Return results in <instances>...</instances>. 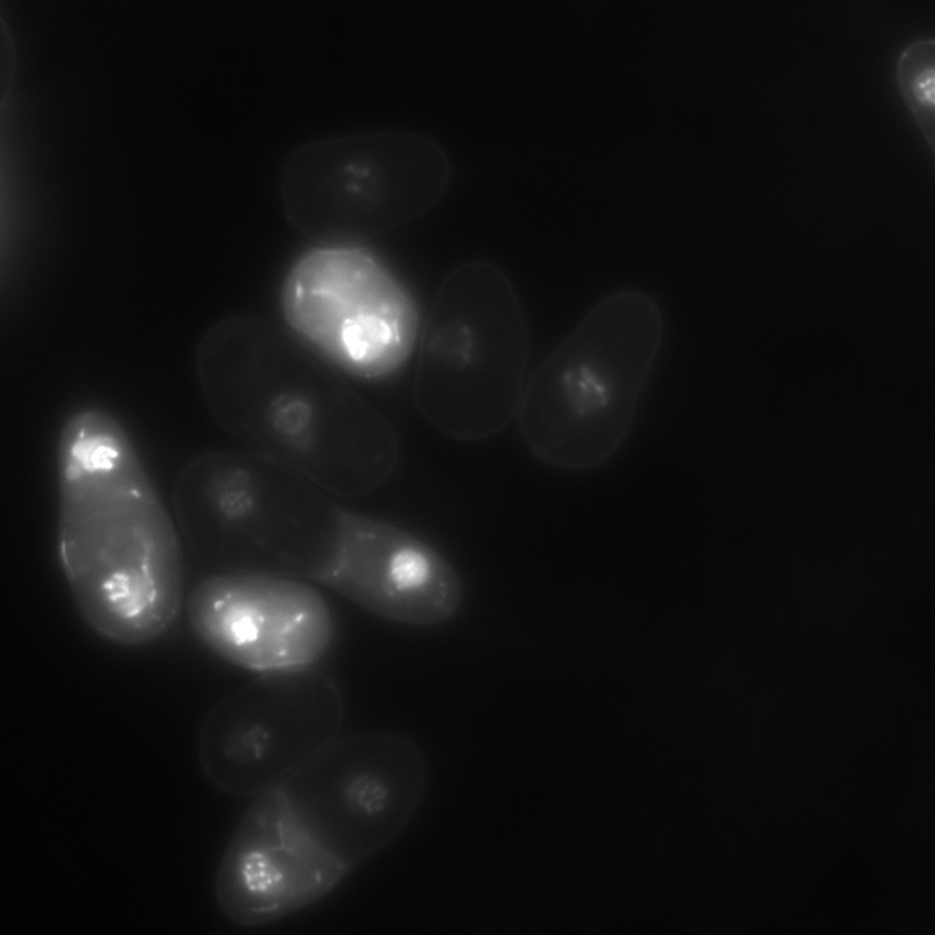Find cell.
Here are the masks:
<instances>
[{"label":"cell","mask_w":935,"mask_h":935,"mask_svg":"<svg viewBox=\"0 0 935 935\" xmlns=\"http://www.w3.org/2000/svg\"><path fill=\"white\" fill-rule=\"evenodd\" d=\"M664 333L660 308L641 290L595 304L527 381L517 417L530 452L571 472L612 459L632 430Z\"/></svg>","instance_id":"cell-4"},{"label":"cell","mask_w":935,"mask_h":935,"mask_svg":"<svg viewBox=\"0 0 935 935\" xmlns=\"http://www.w3.org/2000/svg\"><path fill=\"white\" fill-rule=\"evenodd\" d=\"M334 497L269 457L224 449L201 455L181 470L173 517L184 541L219 572L323 585L368 517Z\"/></svg>","instance_id":"cell-3"},{"label":"cell","mask_w":935,"mask_h":935,"mask_svg":"<svg viewBox=\"0 0 935 935\" xmlns=\"http://www.w3.org/2000/svg\"><path fill=\"white\" fill-rule=\"evenodd\" d=\"M414 397L436 430L459 441L495 436L514 418L527 383L530 337L512 284L470 261L441 282L418 339Z\"/></svg>","instance_id":"cell-5"},{"label":"cell","mask_w":935,"mask_h":935,"mask_svg":"<svg viewBox=\"0 0 935 935\" xmlns=\"http://www.w3.org/2000/svg\"><path fill=\"white\" fill-rule=\"evenodd\" d=\"M428 777L425 753L406 736L337 738L254 797L217 868L220 911L257 927L325 898L405 831Z\"/></svg>","instance_id":"cell-1"},{"label":"cell","mask_w":935,"mask_h":935,"mask_svg":"<svg viewBox=\"0 0 935 935\" xmlns=\"http://www.w3.org/2000/svg\"><path fill=\"white\" fill-rule=\"evenodd\" d=\"M334 683L312 667L264 674L214 709L197 757L206 780L234 797H256L339 738Z\"/></svg>","instance_id":"cell-8"},{"label":"cell","mask_w":935,"mask_h":935,"mask_svg":"<svg viewBox=\"0 0 935 935\" xmlns=\"http://www.w3.org/2000/svg\"><path fill=\"white\" fill-rule=\"evenodd\" d=\"M196 374L226 433L335 497L370 494L395 468L399 443L388 418L289 330L222 321L199 343Z\"/></svg>","instance_id":"cell-2"},{"label":"cell","mask_w":935,"mask_h":935,"mask_svg":"<svg viewBox=\"0 0 935 935\" xmlns=\"http://www.w3.org/2000/svg\"><path fill=\"white\" fill-rule=\"evenodd\" d=\"M186 614L209 650L259 675L310 668L334 637L326 599L290 577L218 572L192 589Z\"/></svg>","instance_id":"cell-9"},{"label":"cell","mask_w":935,"mask_h":935,"mask_svg":"<svg viewBox=\"0 0 935 935\" xmlns=\"http://www.w3.org/2000/svg\"><path fill=\"white\" fill-rule=\"evenodd\" d=\"M935 43L919 37L900 51L896 64L898 89L926 141L934 149Z\"/></svg>","instance_id":"cell-10"},{"label":"cell","mask_w":935,"mask_h":935,"mask_svg":"<svg viewBox=\"0 0 935 935\" xmlns=\"http://www.w3.org/2000/svg\"><path fill=\"white\" fill-rule=\"evenodd\" d=\"M289 330L341 373L381 380L417 345L420 317L408 289L362 245L318 244L291 265L281 289Z\"/></svg>","instance_id":"cell-7"},{"label":"cell","mask_w":935,"mask_h":935,"mask_svg":"<svg viewBox=\"0 0 935 935\" xmlns=\"http://www.w3.org/2000/svg\"><path fill=\"white\" fill-rule=\"evenodd\" d=\"M452 173L446 149L430 135L384 129L299 144L278 184L289 219L318 244L362 245L432 209Z\"/></svg>","instance_id":"cell-6"}]
</instances>
